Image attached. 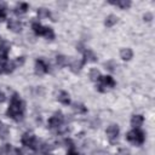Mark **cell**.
Masks as SVG:
<instances>
[{
  "instance_id": "23",
  "label": "cell",
  "mask_w": 155,
  "mask_h": 155,
  "mask_svg": "<svg viewBox=\"0 0 155 155\" xmlns=\"http://www.w3.org/2000/svg\"><path fill=\"white\" fill-rule=\"evenodd\" d=\"M42 36H45V38H46V39H48V40H53V39H54V33H53V30H52L51 28L45 27Z\"/></svg>"
},
{
  "instance_id": "25",
  "label": "cell",
  "mask_w": 155,
  "mask_h": 155,
  "mask_svg": "<svg viewBox=\"0 0 155 155\" xmlns=\"http://www.w3.org/2000/svg\"><path fill=\"white\" fill-rule=\"evenodd\" d=\"M73 108H74V110L75 111H78V113H86V108H85V105L84 104H81V103H75L74 105H73Z\"/></svg>"
},
{
  "instance_id": "7",
  "label": "cell",
  "mask_w": 155,
  "mask_h": 155,
  "mask_svg": "<svg viewBox=\"0 0 155 155\" xmlns=\"http://www.w3.org/2000/svg\"><path fill=\"white\" fill-rule=\"evenodd\" d=\"M48 71H50V65L42 58L36 59V62H35V73L38 75H42V74H46Z\"/></svg>"
},
{
  "instance_id": "15",
  "label": "cell",
  "mask_w": 155,
  "mask_h": 155,
  "mask_svg": "<svg viewBox=\"0 0 155 155\" xmlns=\"http://www.w3.org/2000/svg\"><path fill=\"white\" fill-rule=\"evenodd\" d=\"M111 5H115V6H119L121 8H127L131 6V1L130 0H116V1H109Z\"/></svg>"
},
{
  "instance_id": "4",
  "label": "cell",
  "mask_w": 155,
  "mask_h": 155,
  "mask_svg": "<svg viewBox=\"0 0 155 155\" xmlns=\"http://www.w3.org/2000/svg\"><path fill=\"white\" fill-rule=\"evenodd\" d=\"M64 122V116L61 111H56L53 114V116H51L48 119V127L51 130H57L59 126H62Z\"/></svg>"
},
{
  "instance_id": "18",
  "label": "cell",
  "mask_w": 155,
  "mask_h": 155,
  "mask_svg": "<svg viewBox=\"0 0 155 155\" xmlns=\"http://www.w3.org/2000/svg\"><path fill=\"white\" fill-rule=\"evenodd\" d=\"M15 68H16V65H15V62L13 61H6L5 63H4V73H6V74H10V73H12L13 70H15Z\"/></svg>"
},
{
  "instance_id": "3",
  "label": "cell",
  "mask_w": 155,
  "mask_h": 155,
  "mask_svg": "<svg viewBox=\"0 0 155 155\" xmlns=\"http://www.w3.org/2000/svg\"><path fill=\"white\" fill-rule=\"evenodd\" d=\"M115 86V80L107 75V76H101L97 81V85H96V88L99 91V92H105L108 88H111Z\"/></svg>"
},
{
  "instance_id": "32",
  "label": "cell",
  "mask_w": 155,
  "mask_h": 155,
  "mask_svg": "<svg viewBox=\"0 0 155 155\" xmlns=\"http://www.w3.org/2000/svg\"><path fill=\"white\" fill-rule=\"evenodd\" d=\"M67 155H80L78 151H75L74 150V148L73 149H70V150H68V153H67Z\"/></svg>"
},
{
  "instance_id": "29",
  "label": "cell",
  "mask_w": 155,
  "mask_h": 155,
  "mask_svg": "<svg viewBox=\"0 0 155 155\" xmlns=\"http://www.w3.org/2000/svg\"><path fill=\"white\" fill-rule=\"evenodd\" d=\"M6 19V8L5 7H0V22Z\"/></svg>"
},
{
  "instance_id": "30",
  "label": "cell",
  "mask_w": 155,
  "mask_h": 155,
  "mask_svg": "<svg viewBox=\"0 0 155 155\" xmlns=\"http://www.w3.org/2000/svg\"><path fill=\"white\" fill-rule=\"evenodd\" d=\"M116 155H130V150L126 149V148H122V149L119 150V153Z\"/></svg>"
},
{
  "instance_id": "19",
  "label": "cell",
  "mask_w": 155,
  "mask_h": 155,
  "mask_svg": "<svg viewBox=\"0 0 155 155\" xmlns=\"http://www.w3.org/2000/svg\"><path fill=\"white\" fill-rule=\"evenodd\" d=\"M31 28H33V30H34V33H35L36 35H42V34H44L45 27H42L39 22H34V23L31 24Z\"/></svg>"
},
{
  "instance_id": "16",
  "label": "cell",
  "mask_w": 155,
  "mask_h": 155,
  "mask_svg": "<svg viewBox=\"0 0 155 155\" xmlns=\"http://www.w3.org/2000/svg\"><path fill=\"white\" fill-rule=\"evenodd\" d=\"M120 56H121V58L124 61H130L132 58V56H133V52H132L131 48H122L120 51Z\"/></svg>"
},
{
  "instance_id": "22",
  "label": "cell",
  "mask_w": 155,
  "mask_h": 155,
  "mask_svg": "<svg viewBox=\"0 0 155 155\" xmlns=\"http://www.w3.org/2000/svg\"><path fill=\"white\" fill-rule=\"evenodd\" d=\"M56 62H57V65H58V67L63 68V67H65V65L68 64V58H67L65 56L59 54V56L56 57Z\"/></svg>"
},
{
  "instance_id": "28",
  "label": "cell",
  "mask_w": 155,
  "mask_h": 155,
  "mask_svg": "<svg viewBox=\"0 0 155 155\" xmlns=\"http://www.w3.org/2000/svg\"><path fill=\"white\" fill-rule=\"evenodd\" d=\"M24 61H25V58H24V57H18V58H16V59L13 61V62H15L16 68H17V67L23 65V64H24Z\"/></svg>"
},
{
  "instance_id": "17",
  "label": "cell",
  "mask_w": 155,
  "mask_h": 155,
  "mask_svg": "<svg viewBox=\"0 0 155 155\" xmlns=\"http://www.w3.org/2000/svg\"><path fill=\"white\" fill-rule=\"evenodd\" d=\"M58 101L62 103V104H69L70 103V98H69V94L65 92V91H61L58 93Z\"/></svg>"
},
{
  "instance_id": "24",
  "label": "cell",
  "mask_w": 155,
  "mask_h": 155,
  "mask_svg": "<svg viewBox=\"0 0 155 155\" xmlns=\"http://www.w3.org/2000/svg\"><path fill=\"white\" fill-rule=\"evenodd\" d=\"M99 78H101L99 70H97V69H91V71H90V79H91L92 81H98Z\"/></svg>"
},
{
  "instance_id": "27",
  "label": "cell",
  "mask_w": 155,
  "mask_h": 155,
  "mask_svg": "<svg viewBox=\"0 0 155 155\" xmlns=\"http://www.w3.org/2000/svg\"><path fill=\"white\" fill-rule=\"evenodd\" d=\"M51 13H50V11L48 10H46V8H39L38 10V16H39V18H44V17H48Z\"/></svg>"
},
{
  "instance_id": "5",
  "label": "cell",
  "mask_w": 155,
  "mask_h": 155,
  "mask_svg": "<svg viewBox=\"0 0 155 155\" xmlns=\"http://www.w3.org/2000/svg\"><path fill=\"white\" fill-rule=\"evenodd\" d=\"M105 132H107V137H108V139H109V142H110L111 144L117 143V139H119V132H120L117 125L113 124V125L108 126V128H107Z\"/></svg>"
},
{
  "instance_id": "13",
  "label": "cell",
  "mask_w": 155,
  "mask_h": 155,
  "mask_svg": "<svg viewBox=\"0 0 155 155\" xmlns=\"http://www.w3.org/2000/svg\"><path fill=\"white\" fill-rule=\"evenodd\" d=\"M143 121H144V119H143L142 115H133L132 119H131V125H132L134 128H138V127L142 126Z\"/></svg>"
},
{
  "instance_id": "6",
  "label": "cell",
  "mask_w": 155,
  "mask_h": 155,
  "mask_svg": "<svg viewBox=\"0 0 155 155\" xmlns=\"http://www.w3.org/2000/svg\"><path fill=\"white\" fill-rule=\"evenodd\" d=\"M21 142H22V144H23V145H25V147L31 148V149H34V150H35L36 144H38V142H39V140L35 138V136H34L33 133L27 132V133H24V134L22 136Z\"/></svg>"
},
{
  "instance_id": "1",
  "label": "cell",
  "mask_w": 155,
  "mask_h": 155,
  "mask_svg": "<svg viewBox=\"0 0 155 155\" xmlns=\"http://www.w3.org/2000/svg\"><path fill=\"white\" fill-rule=\"evenodd\" d=\"M24 110H25V108H24L23 101L19 98V96L17 93H13L11 97L10 107L6 111V115L15 121H21L24 116Z\"/></svg>"
},
{
  "instance_id": "20",
  "label": "cell",
  "mask_w": 155,
  "mask_h": 155,
  "mask_svg": "<svg viewBox=\"0 0 155 155\" xmlns=\"http://www.w3.org/2000/svg\"><path fill=\"white\" fill-rule=\"evenodd\" d=\"M7 136H8V127L0 121V138L1 139H6Z\"/></svg>"
},
{
  "instance_id": "8",
  "label": "cell",
  "mask_w": 155,
  "mask_h": 155,
  "mask_svg": "<svg viewBox=\"0 0 155 155\" xmlns=\"http://www.w3.org/2000/svg\"><path fill=\"white\" fill-rule=\"evenodd\" d=\"M8 51H10V44L7 41H2L0 44V61L6 62Z\"/></svg>"
},
{
  "instance_id": "31",
  "label": "cell",
  "mask_w": 155,
  "mask_h": 155,
  "mask_svg": "<svg viewBox=\"0 0 155 155\" xmlns=\"http://www.w3.org/2000/svg\"><path fill=\"white\" fill-rule=\"evenodd\" d=\"M151 19H153V15H151V13H145V15H144V21L150 22Z\"/></svg>"
},
{
  "instance_id": "2",
  "label": "cell",
  "mask_w": 155,
  "mask_h": 155,
  "mask_svg": "<svg viewBox=\"0 0 155 155\" xmlns=\"http://www.w3.org/2000/svg\"><path fill=\"white\" fill-rule=\"evenodd\" d=\"M126 139L128 142H131L132 144H136V145H142L145 140V136H144V132H142L138 128H134L132 131H130L127 134H126Z\"/></svg>"
},
{
  "instance_id": "11",
  "label": "cell",
  "mask_w": 155,
  "mask_h": 155,
  "mask_svg": "<svg viewBox=\"0 0 155 155\" xmlns=\"http://www.w3.org/2000/svg\"><path fill=\"white\" fill-rule=\"evenodd\" d=\"M97 61V56L93 51L91 50H85L84 51V63L86 62H96Z\"/></svg>"
},
{
  "instance_id": "10",
  "label": "cell",
  "mask_w": 155,
  "mask_h": 155,
  "mask_svg": "<svg viewBox=\"0 0 155 155\" xmlns=\"http://www.w3.org/2000/svg\"><path fill=\"white\" fill-rule=\"evenodd\" d=\"M4 151L6 153V155H22V150L13 148L11 144H5L4 145Z\"/></svg>"
},
{
  "instance_id": "12",
  "label": "cell",
  "mask_w": 155,
  "mask_h": 155,
  "mask_svg": "<svg viewBox=\"0 0 155 155\" xmlns=\"http://www.w3.org/2000/svg\"><path fill=\"white\" fill-rule=\"evenodd\" d=\"M82 64H84V61H79V59H73L70 62V69L73 73H79L82 68Z\"/></svg>"
},
{
  "instance_id": "21",
  "label": "cell",
  "mask_w": 155,
  "mask_h": 155,
  "mask_svg": "<svg viewBox=\"0 0 155 155\" xmlns=\"http://www.w3.org/2000/svg\"><path fill=\"white\" fill-rule=\"evenodd\" d=\"M116 22H117V17L114 16V15H109V16L105 18V21H104V24H105L107 27H113Z\"/></svg>"
},
{
  "instance_id": "14",
  "label": "cell",
  "mask_w": 155,
  "mask_h": 155,
  "mask_svg": "<svg viewBox=\"0 0 155 155\" xmlns=\"http://www.w3.org/2000/svg\"><path fill=\"white\" fill-rule=\"evenodd\" d=\"M27 10H28V4H25V2H19V4L15 7L13 12H15L16 15H23V13L27 12Z\"/></svg>"
},
{
  "instance_id": "33",
  "label": "cell",
  "mask_w": 155,
  "mask_h": 155,
  "mask_svg": "<svg viewBox=\"0 0 155 155\" xmlns=\"http://www.w3.org/2000/svg\"><path fill=\"white\" fill-rule=\"evenodd\" d=\"M4 101H5V94H4V93L0 91V103H2Z\"/></svg>"
},
{
  "instance_id": "9",
  "label": "cell",
  "mask_w": 155,
  "mask_h": 155,
  "mask_svg": "<svg viewBox=\"0 0 155 155\" xmlns=\"http://www.w3.org/2000/svg\"><path fill=\"white\" fill-rule=\"evenodd\" d=\"M7 27H8V29H11L15 33H19L22 30V23L17 19H10L7 23Z\"/></svg>"
},
{
  "instance_id": "26",
  "label": "cell",
  "mask_w": 155,
  "mask_h": 155,
  "mask_svg": "<svg viewBox=\"0 0 155 155\" xmlns=\"http://www.w3.org/2000/svg\"><path fill=\"white\" fill-rule=\"evenodd\" d=\"M104 67H105V69H108L110 71H114L115 68H116V63L114 61H108V62L104 63Z\"/></svg>"
}]
</instances>
